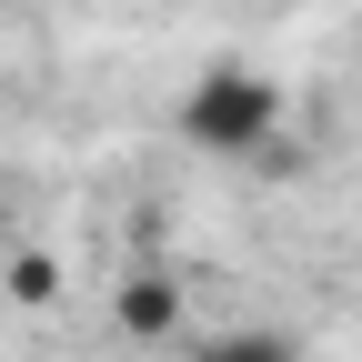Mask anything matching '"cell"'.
Here are the masks:
<instances>
[{"mask_svg": "<svg viewBox=\"0 0 362 362\" xmlns=\"http://www.w3.org/2000/svg\"><path fill=\"white\" fill-rule=\"evenodd\" d=\"M181 312H192V302H181L171 272H131L121 302H111V322H121V342H171V332H181Z\"/></svg>", "mask_w": 362, "mask_h": 362, "instance_id": "7a4b0ae2", "label": "cell"}, {"mask_svg": "<svg viewBox=\"0 0 362 362\" xmlns=\"http://www.w3.org/2000/svg\"><path fill=\"white\" fill-rule=\"evenodd\" d=\"M181 362H292V342L282 332H211V342H192Z\"/></svg>", "mask_w": 362, "mask_h": 362, "instance_id": "3957f363", "label": "cell"}, {"mask_svg": "<svg viewBox=\"0 0 362 362\" xmlns=\"http://www.w3.org/2000/svg\"><path fill=\"white\" fill-rule=\"evenodd\" d=\"M272 131H282V90L262 71H242V61H221V71H202L181 90V141L202 161H252Z\"/></svg>", "mask_w": 362, "mask_h": 362, "instance_id": "6da1fadb", "label": "cell"}, {"mask_svg": "<svg viewBox=\"0 0 362 362\" xmlns=\"http://www.w3.org/2000/svg\"><path fill=\"white\" fill-rule=\"evenodd\" d=\"M11 292L21 302H51V262H11Z\"/></svg>", "mask_w": 362, "mask_h": 362, "instance_id": "277c9868", "label": "cell"}]
</instances>
